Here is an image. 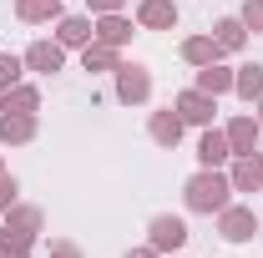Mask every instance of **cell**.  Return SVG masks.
Listing matches in <instances>:
<instances>
[{
	"instance_id": "8992f818",
	"label": "cell",
	"mask_w": 263,
	"mask_h": 258,
	"mask_svg": "<svg viewBox=\"0 0 263 258\" xmlns=\"http://www.w3.org/2000/svg\"><path fill=\"white\" fill-rule=\"evenodd\" d=\"M31 66H35V71H56V66H61V46H35Z\"/></svg>"
},
{
	"instance_id": "7a4b0ae2",
	"label": "cell",
	"mask_w": 263,
	"mask_h": 258,
	"mask_svg": "<svg viewBox=\"0 0 263 258\" xmlns=\"http://www.w3.org/2000/svg\"><path fill=\"white\" fill-rule=\"evenodd\" d=\"M182 238H187V228L177 223V218H157L152 223V243L157 248H182Z\"/></svg>"
},
{
	"instance_id": "ba28073f",
	"label": "cell",
	"mask_w": 263,
	"mask_h": 258,
	"mask_svg": "<svg viewBox=\"0 0 263 258\" xmlns=\"http://www.w3.org/2000/svg\"><path fill=\"white\" fill-rule=\"evenodd\" d=\"M238 91H243V97H258L263 91V66H248V71L238 76Z\"/></svg>"
},
{
	"instance_id": "ffe728a7",
	"label": "cell",
	"mask_w": 263,
	"mask_h": 258,
	"mask_svg": "<svg viewBox=\"0 0 263 258\" xmlns=\"http://www.w3.org/2000/svg\"><path fill=\"white\" fill-rule=\"evenodd\" d=\"M248 21H253V26H263V0H253V5H248Z\"/></svg>"
},
{
	"instance_id": "3957f363",
	"label": "cell",
	"mask_w": 263,
	"mask_h": 258,
	"mask_svg": "<svg viewBox=\"0 0 263 258\" xmlns=\"http://www.w3.org/2000/svg\"><path fill=\"white\" fill-rule=\"evenodd\" d=\"M122 97H147V71H142V66H127V71H122Z\"/></svg>"
},
{
	"instance_id": "d6986e66",
	"label": "cell",
	"mask_w": 263,
	"mask_h": 258,
	"mask_svg": "<svg viewBox=\"0 0 263 258\" xmlns=\"http://www.w3.org/2000/svg\"><path fill=\"white\" fill-rule=\"evenodd\" d=\"M187 56H193V61H208V56H213V46H208V41H193V46H187Z\"/></svg>"
},
{
	"instance_id": "277c9868",
	"label": "cell",
	"mask_w": 263,
	"mask_h": 258,
	"mask_svg": "<svg viewBox=\"0 0 263 258\" xmlns=\"http://www.w3.org/2000/svg\"><path fill=\"white\" fill-rule=\"evenodd\" d=\"M253 213H228V218H223V233H228V238H248V233H253Z\"/></svg>"
},
{
	"instance_id": "ac0fdd59",
	"label": "cell",
	"mask_w": 263,
	"mask_h": 258,
	"mask_svg": "<svg viewBox=\"0 0 263 258\" xmlns=\"http://www.w3.org/2000/svg\"><path fill=\"white\" fill-rule=\"evenodd\" d=\"M258 172H263L258 162H243V167H238V182H243V188H248V182H253V177H258Z\"/></svg>"
},
{
	"instance_id": "2e32d148",
	"label": "cell",
	"mask_w": 263,
	"mask_h": 258,
	"mask_svg": "<svg viewBox=\"0 0 263 258\" xmlns=\"http://www.w3.org/2000/svg\"><path fill=\"white\" fill-rule=\"evenodd\" d=\"M233 142L248 147V142H253V122H238V127H233Z\"/></svg>"
},
{
	"instance_id": "4fadbf2b",
	"label": "cell",
	"mask_w": 263,
	"mask_h": 258,
	"mask_svg": "<svg viewBox=\"0 0 263 258\" xmlns=\"http://www.w3.org/2000/svg\"><path fill=\"white\" fill-rule=\"evenodd\" d=\"M218 41H223V46H238V41H243V26H238V21H223V26H218Z\"/></svg>"
},
{
	"instance_id": "6da1fadb",
	"label": "cell",
	"mask_w": 263,
	"mask_h": 258,
	"mask_svg": "<svg viewBox=\"0 0 263 258\" xmlns=\"http://www.w3.org/2000/svg\"><path fill=\"white\" fill-rule=\"evenodd\" d=\"M187 202L202 208V213H213V208H223V202H228V182H223V177H193Z\"/></svg>"
},
{
	"instance_id": "7c38bea8",
	"label": "cell",
	"mask_w": 263,
	"mask_h": 258,
	"mask_svg": "<svg viewBox=\"0 0 263 258\" xmlns=\"http://www.w3.org/2000/svg\"><path fill=\"white\" fill-rule=\"evenodd\" d=\"M152 132H157V142H177V117H157Z\"/></svg>"
},
{
	"instance_id": "30bf717a",
	"label": "cell",
	"mask_w": 263,
	"mask_h": 258,
	"mask_svg": "<svg viewBox=\"0 0 263 258\" xmlns=\"http://www.w3.org/2000/svg\"><path fill=\"white\" fill-rule=\"evenodd\" d=\"M21 15H56V0H21Z\"/></svg>"
},
{
	"instance_id": "5bb4252c",
	"label": "cell",
	"mask_w": 263,
	"mask_h": 258,
	"mask_svg": "<svg viewBox=\"0 0 263 258\" xmlns=\"http://www.w3.org/2000/svg\"><path fill=\"white\" fill-rule=\"evenodd\" d=\"M202 86H208V91H223V86H228V71L208 66V71H202Z\"/></svg>"
},
{
	"instance_id": "9c48e42d",
	"label": "cell",
	"mask_w": 263,
	"mask_h": 258,
	"mask_svg": "<svg viewBox=\"0 0 263 258\" xmlns=\"http://www.w3.org/2000/svg\"><path fill=\"white\" fill-rule=\"evenodd\" d=\"M86 35H91V26H86V21H66V26H61V41H66V46H81Z\"/></svg>"
},
{
	"instance_id": "9a60e30c",
	"label": "cell",
	"mask_w": 263,
	"mask_h": 258,
	"mask_svg": "<svg viewBox=\"0 0 263 258\" xmlns=\"http://www.w3.org/2000/svg\"><path fill=\"white\" fill-rule=\"evenodd\" d=\"M15 71H21L15 56H0V86H5V81H15Z\"/></svg>"
},
{
	"instance_id": "e0dca14e",
	"label": "cell",
	"mask_w": 263,
	"mask_h": 258,
	"mask_svg": "<svg viewBox=\"0 0 263 258\" xmlns=\"http://www.w3.org/2000/svg\"><path fill=\"white\" fill-rule=\"evenodd\" d=\"M101 35H106V41H122V35H127V26H122V21H117V15H111V21H106V26H101Z\"/></svg>"
},
{
	"instance_id": "8fae6325",
	"label": "cell",
	"mask_w": 263,
	"mask_h": 258,
	"mask_svg": "<svg viewBox=\"0 0 263 258\" xmlns=\"http://www.w3.org/2000/svg\"><path fill=\"white\" fill-rule=\"evenodd\" d=\"M182 112H187L193 122H208V117H213V112H208V101H202V97H182Z\"/></svg>"
},
{
	"instance_id": "603a6c76",
	"label": "cell",
	"mask_w": 263,
	"mask_h": 258,
	"mask_svg": "<svg viewBox=\"0 0 263 258\" xmlns=\"http://www.w3.org/2000/svg\"><path fill=\"white\" fill-rule=\"evenodd\" d=\"M132 258H152V253H132Z\"/></svg>"
},
{
	"instance_id": "52a82bcc",
	"label": "cell",
	"mask_w": 263,
	"mask_h": 258,
	"mask_svg": "<svg viewBox=\"0 0 263 258\" xmlns=\"http://www.w3.org/2000/svg\"><path fill=\"white\" fill-rule=\"evenodd\" d=\"M223 152H228V142H223L218 132H208V137H202V147H197V157H202V162H223Z\"/></svg>"
},
{
	"instance_id": "7402d4cb",
	"label": "cell",
	"mask_w": 263,
	"mask_h": 258,
	"mask_svg": "<svg viewBox=\"0 0 263 258\" xmlns=\"http://www.w3.org/2000/svg\"><path fill=\"white\" fill-rule=\"evenodd\" d=\"M97 5H101V10H111V5H122V0H97Z\"/></svg>"
},
{
	"instance_id": "5b68a950",
	"label": "cell",
	"mask_w": 263,
	"mask_h": 258,
	"mask_svg": "<svg viewBox=\"0 0 263 258\" xmlns=\"http://www.w3.org/2000/svg\"><path fill=\"white\" fill-rule=\"evenodd\" d=\"M142 21H147V26H172L177 15H172V5H162V0H147V5H142Z\"/></svg>"
},
{
	"instance_id": "44dd1931",
	"label": "cell",
	"mask_w": 263,
	"mask_h": 258,
	"mask_svg": "<svg viewBox=\"0 0 263 258\" xmlns=\"http://www.w3.org/2000/svg\"><path fill=\"white\" fill-rule=\"evenodd\" d=\"M10 193H15V182H0V208L10 202Z\"/></svg>"
}]
</instances>
